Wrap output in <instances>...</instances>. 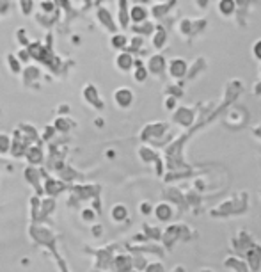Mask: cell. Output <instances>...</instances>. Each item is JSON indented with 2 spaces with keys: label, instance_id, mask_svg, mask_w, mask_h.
Listing matches in <instances>:
<instances>
[{
  "label": "cell",
  "instance_id": "obj_19",
  "mask_svg": "<svg viewBox=\"0 0 261 272\" xmlns=\"http://www.w3.org/2000/svg\"><path fill=\"white\" fill-rule=\"evenodd\" d=\"M171 272H185V267L183 265H176Z\"/></svg>",
  "mask_w": 261,
  "mask_h": 272
},
{
  "label": "cell",
  "instance_id": "obj_8",
  "mask_svg": "<svg viewBox=\"0 0 261 272\" xmlns=\"http://www.w3.org/2000/svg\"><path fill=\"white\" fill-rule=\"evenodd\" d=\"M110 217L114 223H123V221L128 219V208H126L125 205H121V203H118V205L112 206Z\"/></svg>",
  "mask_w": 261,
  "mask_h": 272
},
{
  "label": "cell",
  "instance_id": "obj_7",
  "mask_svg": "<svg viewBox=\"0 0 261 272\" xmlns=\"http://www.w3.org/2000/svg\"><path fill=\"white\" fill-rule=\"evenodd\" d=\"M162 240L167 249H172L174 242L180 240V226H171L165 231H162Z\"/></svg>",
  "mask_w": 261,
  "mask_h": 272
},
{
  "label": "cell",
  "instance_id": "obj_12",
  "mask_svg": "<svg viewBox=\"0 0 261 272\" xmlns=\"http://www.w3.org/2000/svg\"><path fill=\"white\" fill-rule=\"evenodd\" d=\"M144 231H146V237L148 238H153V240H160V238H162V231L158 230V228L144 226Z\"/></svg>",
  "mask_w": 261,
  "mask_h": 272
},
{
  "label": "cell",
  "instance_id": "obj_18",
  "mask_svg": "<svg viewBox=\"0 0 261 272\" xmlns=\"http://www.w3.org/2000/svg\"><path fill=\"white\" fill-rule=\"evenodd\" d=\"M125 41H126V39L123 38V36H115V38H112V45H114V46H119V48H121V46L125 45Z\"/></svg>",
  "mask_w": 261,
  "mask_h": 272
},
{
  "label": "cell",
  "instance_id": "obj_20",
  "mask_svg": "<svg viewBox=\"0 0 261 272\" xmlns=\"http://www.w3.org/2000/svg\"><path fill=\"white\" fill-rule=\"evenodd\" d=\"M197 272H215L213 269H208V267H202V269H199Z\"/></svg>",
  "mask_w": 261,
  "mask_h": 272
},
{
  "label": "cell",
  "instance_id": "obj_13",
  "mask_svg": "<svg viewBox=\"0 0 261 272\" xmlns=\"http://www.w3.org/2000/svg\"><path fill=\"white\" fill-rule=\"evenodd\" d=\"M146 18V11L142 9V7H133L132 9V20L133 21H140V20H144Z\"/></svg>",
  "mask_w": 261,
  "mask_h": 272
},
{
  "label": "cell",
  "instance_id": "obj_16",
  "mask_svg": "<svg viewBox=\"0 0 261 272\" xmlns=\"http://www.w3.org/2000/svg\"><path fill=\"white\" fill-rule=\"evenodd\" d=\"M94 217H96V213H94L93 208H85L82 210V219L85 221V223H91V221H94Z\"/></svg>",
  "mask_w": 261,
  "mask_h": 272
},
{
  "label": "cell",
  "instance_id": "obj_10",
  "mask_svg": "<svg viewBox=\"0 0 261 272\" xmlns=\"http://www.w3.org/2000/svg\"><path fill=\"white\" fill-rule=\"evenodd\" d=\"M132 63L133 61L128 53H119L118 59H115V66H118L121 71H128L130 68H132Z\"/></svg>",
  "mask_w": 261,
  "mask_h": 272
},
{
  "label": "cell",
  "instance_id": "obj_2",
  "mask_svg": "<svg viewBox=\"0 0 261 272\" xmlns=\"http://www.w3.org/2000/svg\"><path fill=\"white\" fill-rule=\"evenodd\" d=\"M244 260L247 262L249 270H251V272H258L261 269V246L252 244L251 248L245 251Z\"/></svg>",
  "mask_w": 261,
  "mask_h": 272
},
{
  "label": "cell",
  "instance_id": "obj_1",
  "mask_svg": "<svg viewBox=\"0 0 261 272\" xmlns=\"http://www.w3.org/2000/svg\"><path fill=\"white\" fill-rule=\"evenodd\" d=\"M252 244H254V242H252V237L247 233V231H240L237 238H231V246H233L231 249L235 251V255L242 256V258H244L245 251H247Z\"/></svg>",
  "mask_w": 261,
  "mask_h": 272
},
{
  "label": "cell",
  "instance_id": "obj_6",
  "mask_svg": "<svg viewBox=\"0 0 261 272\" xmlns=\"http://www.w3.org/2000/svg\"><path fill=\"white\" fill-rule=\"evenodd\" d=\"M115 272H132V256L130 255H118L112 260Z\"/></svg>",
  "mask_w": 261,
  "mask_h": 272
},
{
  "label": "cell",
  "instance_id": "obj_17",
  "mask_svg": "<svg viewBox=\"0 0 261 272\" xmlns=\"http://www.w3.org/2000/svg\"><path fill=\"white\" fill-rule=\"evenodd\" d=\"M91 233H93L94 237H101V235H103V226H101V224H96V226L91 228Z\"/></svg>",
  "mask_w": 261,
  "mask_h": 272
},
{
  "label": "cell",
  "instance_id": "obj_11",
  "mask_svg": "<svg viewBox=\"0 0 261 272\" xmlns=\"http://www.w3.org/2000/svg\"><path fill=\"white\" fill-rule=\"evenodd\" d=\"M142 272H165V267L162 262H148L146 269Z\"/></svg>",
  "mask_w": 261,
  "mask_h": 272
},
{
  "label": "cell",
  "instance_id": "obj_5",
  "mask_svg": "<svg viewBox=\"0 0 261 272\" xmlns=\"http://www.w3.org/2000/svg\"><path fill=\"white\" fill-rule=\"evenodd\" d=\"M153 213L158 221H162V223H167V221L172 219V208H171V205L165 201H162V203H158L157 206H153Z\"/></svg>",
  "mask_w": 261,
  "mask_h": 272
},
{
  "label": "cell",
  "instance_id": "obj_14",
  "mask_svg": "<svg viewBox=\"0 0 261 272\" xmlns=\"http://www.w3.org/2000/svg\"><path fill=\"white\" fill-rule=\"evenodd\" d=\"M139 210H140V213H142V215H151V212H153V205H151V203H148V201H142L139 205Z\"/></svg>",
  "mask_w": 261,
  "mask_h": 272
},
{
  "label": "cell",
  "instance_id": "obj_9",
  "mask_svg": "<svg viewBox=\"0 0 261 272\" xmlns=\"http://www.w3.org/2000/svg\"><path fill=\"white\" fill-rule=\"evenodd\" d=\"M135 255L132 256V269L135 272H142L148 265V258L144 256L142 251H133Z\"/></svg>",
  "mask_w": 261,
  "mask_h": 272
},
{
  "label": "cell",
  "instance_id": "obj_4",
  "mask_svg": "<svg viewBox=\"0 0 261 272\" xmlns=\"http://www.w3.org/2000/svg\"><path fill=\"white\" fill-rule=\"evenodd\" d=\"M114 101H115V105H118V107L128 108L130 105H132V101H133V93H132V89H128V88H119V89L114 93Z\"/></svg>",
  "mask_w": 261,
  "mask_h": 272
},
{
  "label": "cell",
  "instance_id": "obj_15",
  "mask_svg": "<svg viewBox=\"0 0 261 272\" xmlns=\"http://www.w3.org/2000/svg\"><path fill=\"white\" fill-rule=\"evenodd\" d=\"M220 11H222L224 14H229L231 11H233V0H222V2H220Z\"/></svg>",
  "mask_w": 261,
  "mask_h": 272
},
{
  "label": "cell",
  "instance_id": "obj_3",
  "mask_svg": "<svg viewBox=\"0 0 261 272\" xmlns=\"http://www.w3.org/2000/svg\"><path fill=\"white\" fill-rule=\"evenodd\" d=\"M224 267H226V269H229L231 272H251V270H249L247 262H245V260L242 258V256H238V255L226 256V260H224Z\"/></svg>",
  "mask_w": 261,
  "mask_h": 272
}]
</instances>
